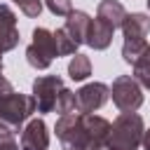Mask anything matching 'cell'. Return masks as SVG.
<instances>
[{
	"mask_svg": "<svg viewBox=\"0 0 150 150\" xmlns=\"http://www.w3.org/2000/svg\"><path fill=\"white\" fill-rule=\"evenodd\" d=\"M56 110L61 112V115H68V112H75L77 110V96H75V91H70V89H61V94H59V98H56Z\"/></svg>",
	"mask_w": 150,
	"mask_h": 150,
	"instance_id": "18",
	"label": "cell"
},
{
	"mask_svg": "<svg viewBox=\"0 0 150 150\" xmlns=\"http://www.w3.org/2000/svg\"><path fill=\"white\" fill-rule=\"evenodd\" d=\"M45 5H47V9H49L52 14H56V16H68V14L73 12L70 0H45Z\"/></svg>",
	"mask_w": 150,
	"mask_h": 150,
	"instance_id": "19",
	"label": "cell"
},
{
	"mask_svg": "<svg viewBox=\"0 0 150 150\" xmlns=\"http://www.w3.org/2000/svg\"><path fill=\"white\" fill-rule=\"evenodd\" d=\"M0 150H23V148H19V143L14 141V131H12V129H5V131L0 134Z\"/></svg>",
	"mask_w": 150,
	"mask_h": 150,
	"instance_id": "21",
	"label": "cell"
},
{
	"mask_svg": "<svg viewBox=\"0 0 150 150\" xmlns=\"http://www.w3.org/2000/svg\"><path fill=\"white\" fill-rule=\"evenodd\" d=\"M120 28H122L124 38H145L150 33V16L148 14H141V12L127 14Z\"/></svg>",
	"mask_w": 150,
	"mask_h": 150,
	"instance_id": "12",
	"label": "cell"
},
{
	"mask_svg": "<svg viewBox=\"0 0 150 150\" xmlns=\"http://www.w3.org/2000/svg\"><path fill=\"white\" fill-rule=\"evenodd\" d=\"M0 73H2V52H0Z\"/></svg>",
	"mask_w": 150,
	"mask_h": 150,
	"instance_id": "24",
	"label": "cell"
},
{
	"mask_svg": "<svg viewBox=\"0 0 150 150\" xmlns=\"http://www.w3.org/2000/svg\"><path fill=\"white\" fill-rule=\"evenodd\" d=\"M96 16L103 19L105 23H110L112 28H120L124 16H127V12H124L122 2H117V0H101L98 9H96Z\"/></svg>",
	"mask_w": 150,
	"mask_h": 150,
	"instance_id": "13",
	"label": "cell"
},
{
	"mask_svg": "<svg viewBox=\"0 0 150 150\" xmlns=\"http://www.w3.org/2000/svg\"><path fill=\"white\" fill-rule=\"evenodd\" d=\"M148 9H150V0H148Z\"/></svg>",
	"mask_w": 150,
	"mask_h": 150,
	"instance_id": "26",
	"label": "cell"
},
{
	"mask_svg": "<svg viewBox=\"0 0 150 150\" xmlns=\"http://www.w3.org/2000/svg\"><path fill=\"white\" fill-rule=\"evenodd\" d=\"M38 112V103H35V96H28V94H7L0 98V122L12 129L14 134L21 129V124L33 115Z\"/></svg>",
	"mask_w": 150,
	"mask_h": 150,
	"instance_id": "3",
	"label": "cell"
},
{
	"mask_svg": "<svg viewBox=\"0 0 150 150\" xmlns=\"http://www.w3.org/2000/svg\"><path fill=\"white\" fill-rule=\"evenodd\" d=\"M89 26H91V16L87 14V12H80V9H75V12H70L68 14V19H66V30H68V35L75 40V45H82V42H87V33H89Z\"/></svg>",
	"mask_w": 150,
	"mask_h": 150,
	"instance_id": "11",
	"label": "cell"
},
{
	"mask_svg": "<svg viewBox=\"0 0 150 150\" xmlns=\"http://www.w3.org/2000/svg\"><path fill=\"white\" fill-rule=\"evenodd\" d=\"M143 117L136 112H120L117 120L110 127V136L105 143V150H138L143 141Z\"/></svg>",
	"mask_w": 150,
	"mask_h": 150,
	"instance_id": "2",
	"label": "cell"
},
{
	"mask_svg": "<svg viewBox=\"0 0 150 150\" xmlns=\"http://www.w3.org/2000/svg\"><path fill=\"white\" fill-rule=\"evenodd\" d=\"M110 122L94 112H68L56 120V138L63 150H103L110 136Z\"/></svg>",
	"mask_w": 150,
	"mask_h": 150,
	"instance_id": "1",
	"label": "cell"
},
{
	"mask_svg": "<svg viewBox=\"0 0 150 150\" xmlns=\"http://www.w3.org/2000/svg\"><path fill=\"white\" fill-rule=\"evenodd\" d=\"M112 26L105 23L103 19H91V26H89V33H87V45L91 49H108L110 42H112Z\"/></svg>",
	"mask_w": 150,
	"mask_h": 150,
	"instance_id": "10",
	"label": "cell"
},
{
	"mask_svg": "<svg viewBox=\"0 0 150 150\" xmlns=\"http://www.w3.org/2000/svg\"><path fill=\"white\" fill-rule=\"evenodd\" d=\"M134 80H136L141 87L150 89V47H148V52L134 63Z\"/></svg>",
	"mask_w": 150,
	"mask_h": 150,
	"instance_id": "16",
	"label": "cell"
},
{
	"mask_svg": "<svg viewBox=\"0 0 150 150\" xmlns=\"http://www.w3.org/2000/svg\"><path fill=\"white\" fill-rule=\"evenodd\" d=\"M21 148L23 150H47L49 148V131L45 120L35 117L26 124V129L21 131Z\"/></svg>",
	"mask_w": 150,
	"mask_h": 150,
	"instance_id": "8",
	"label": "cell"
},
{
	"mask_svg": "<svg viewBox=\"0 0 150 150\" xmlns=\"http://www.w3.org/2000/svg\"><path fill=\"white\" fill-rule=\"evenodd\" d=\"M19 45L16 14L9 5H0V52H9Z\"/></svg>",
	"mask_w": 150,
	"mask_h": 150,
	"instance_id": "9",
	"label": "cell"
},
{
	"mask_svg": "<svg viewBox=\"0 0 150 150\" xmlns=\"http://www.w3.org/2000/svg\"><path fill=\"white\" fill-rule=\"evenodd\" d=\"M54 56H59L56 42H54V33L47 30V28H35L33 30V42L26 49L28 63L33 68H38V70H45V68H49Z\"/></svg>",
	"mask_w": 150,
	"mask_h": 150,
	"instance_id": "4",
	"label": "cell"
},
{
	"mask_svg": "<svg viewBox=\"0 0 150 150\" xmlns=\"http://www.w3.org/2000/svg\"><path fill=\"white\" fill-rule=\"evenodd\" d=\"M68 75H70V80H87L89 75H91V61H89V56H84V54H75L73 56V61L68 63Z\"/></svg>",
	"mask_w": 150,
	"mask_h": 150,
	"instance_id": "15",
	"label": "cell"
},
{
	"mask_svg": "<svg viewBox=\"0 0 150 150\" xmlns=\"http://www.w3.org/2000/svg\"><path fill=\"white\" fill-rule=\"evenodd\" d=\"M141 145H143V150H150V129L143 131V141H141Z\"/></svg>",
	"mask_w": 150,
	"mask_h": 150,
	"instance_id": "23",
	"label": "cell"
},
{
	"mask_svg": "<svg viewBox=\"0 0 150 150\" xmlns=\"http://www.w3.org/2000/svg\"><path fill=\"white\" fill-rule=\"evenodd\" d=\"M63 89V80L59 75H42L33 82V96L38 103V112H52L56 108V98Z\"/></svg>",
	"mask_w": 150,
	"mask_h": 150,
	"instance_id": "6",
	"label": "cell"
},
{
	"mask_svg": "<svg viewBox=\"0 0 150 150\" xmlns=\"http://www.w3.org/2000/svg\"><path fill=\"white\" fill-rule=\"evenodd\" d=\"M14 2H16L19 9H21L26 16H30V19L40 16V12H42V0H14Z\"/></svg>",
	"mask_w": 150,
	"mask_h": 150,
	"instance_id": "20",
	"label": "cell"
},
{
	"mask_svg": "<svg viewBox=\"0 0 150 150\" xmlns=\"http://www.w3.org/2000/svg\"><path fill=\"white\" fill-rule=\"evenodd\" d=\"M54 42H56V52H59V56H70V54H75V49H77L75 40L68 35L66 28L54 30Z\"/></svg>",
	"mask_w": 150,
	"mask_h": 150,
	"instance_id": "17",
	"label": "cell"
},
{
	"mask_svg": "<svg viewBox=\"0 0 150 150\" xmlns=\"http://www.w3.org/2000/svg\"><path fill=\"white\" fill-rule=\"evenodd\" d=\"M110 96H112V103H115L122 112H136V110L143 105L141 84H138L134 77H129V75H120V77L112 80Z\"/></svg>",
	"mask_w": 150,
	"mask_h": 150,
	"instance_id": "5",
	"label": "cell"
},
{
	"mask_svg": "<svg viewBox=\"0 0 150 150\" xmlns=\"http://www.w3.org/2000/svg\"><path fill=\"white\" fill-rule=\"evenodd\" d=\"M75 96H77V112H94L108 101L110 89L103 82H89L80 91H75Z\"/></svg>",
	"mask_w": 150,
	"mask_h": 150,
	"instance_id": "7",
	"label": "cell"
},
{
	"mask_svg": "<svg viewBox=\"0 0 150 150\" xmlns=\"http://www.w3.org/2000/svg\"><path fill=\"white\" fill-rule=\"evenodd\" d=\"M12 91H14L12 82H9V80H5V77L0 75V98H2V96H7V94H12Z\"/></svg>",
	"mask_w": 150,
	"mask_h": 150,
	"instance_id": "22",
	"label": "cell"
},
{
	"mask_svg": "<svg viewBox=\"0 0 150 150\" xmlns=\"http://www.w3.org/2000/svg\"><path fill=\"white\" fill-rule=\"evenodd\" d=\"M5 129H7V127H5V124H2V122H0V134H2V131H5Z\"/></svg>",
	"mask_w": 150,
	"mask_h": 150,
	"instance_id": "25",
	"label": "cell"
},
{
	"mask_svg": "<svg viewBox=\"0 0 150 150\" xmlns=\"http://www.w3.org/2000/svg\"><path fill=\"white\" fill-rule=\"evenodd\" d=\"M148 42L145 38H124V45H122V56L127 63H136L145 52H148Z\"/></svg>",
	"mask_w": 150,
	"mask_h": 150,
	"instance_id": "14",
	"label": "cell"
}]
</instances>
